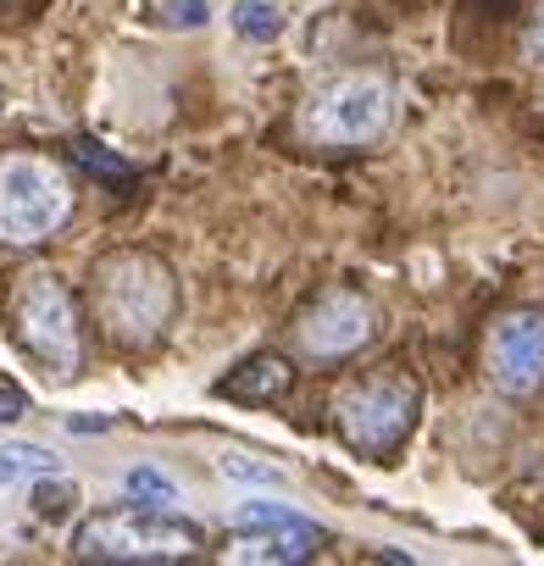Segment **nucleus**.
Listing matches in <instances>:
<instances>
[{"label":"nucleus","instance_id":"7","mask_svg":"<svg viewBox=\"0 0 544 566\" xmlns=\"http://www.w3.org/2000/svg\"><path fill=\"white\" fill-rule=\"evenodd\" d=\"M483 373L511 400H527L544 389V312L538 306H516L494 317L489 345H483Z\"/></svg>","mask_w":544,"mask_h":566},{"label":"nucleus","instance_id":"1","mask_svg":"<svg viewBox=\"0 0 544 566\" xmlns=\"http://www.w3.org/2000/svg\"><path fill=\"white\" fill-rule=\"evenodd\" d=\"M90 312L117 350H150L178 317V277L150 250H112L90 272Z\"/></svg>","mask_w":544,"mask_h":566},{"label":"nucleus","instance_id":"6","mask_svg":"<svg viewBox=\"0 0 544 566\" xmlns=\"http://www.w3.org/2000/svg\"><path fill=\"white\" fill-rule=\"evenodd\" d=\"M395 123V90L373 73H351L306 101V134L317 145H373Z\"/></svg>","mask_w":544,"mask_h":566},{"label":"nucleus","instance_id":"21","mask_svg":"<svg viewBox=\"0 0 544 566\" xmlns=\"http://www.w3.org/2000/svg\"><path fill=\"white\" fill-rule=\"evenodd\" d=\"M67 428H73V433H106L112 422H106V417H73Z\"/></svg>","mask_w":544,"mask_h":566},{"label":"nucleus","instance_id":"9","mask_svg":"<svg viewBox=\"0 0 544 566\" xmlns=\"http://www.w3.org/2000/svg\"><path fill=\"white\" fill-rule=\"evenodd\" d=\"M317 549V533H290V527H233L228 538V560H244V566H295V560H312Z\"/></svg>","mask_w":544,"mask_h":566},{"label":"nucleus","instance_id":"15","mask_svg":"<svg viewBox=\"0 0 544 566\" xmlns=\"http://www.w3.org/2000/svg\"><path fill=\"white\" fill-rule=\"evenodd\" d=\"M73 505H79V489H73L67 478H56V472L34 478V516H40V522H62Z\"/></svg>","mask_w":544,"mask_h":566},{"label":"nucleus","instance_id":"8","mask_svg":"<svg viewBox=\"0 0 544 566\" xmlns=\"http://www.w3.org/2000/svg\"><path fill=\"white\" fill-rule=\"evenodd\" d=\"M373 334H378V306L362 290H328L295 323V339L312 361H345L362 345H373Z\"/></svg>","mask_w":544,"mask_h":566},{"label":"nucleus","instance_id":"3","mask_svg":"<svg viewBox=\"0 0 544 566\" xmlns=\"http://www.w3.org/2000/svg\"><path fill=\"white\" fill-rule=\"evenodd\" d=\"M12 328H18V345L56 384H73L79 378V367H84V334H79V312H73L67 283L51 266H29L18 277V290H12Z\"/></svg>","mask_w":544,"mask_h":566},{"label":"nucleus","instance_id":"2","mask_svg":"<svg viewBox=\"0 0 544 566\" xmlns=\"http://www.w3.org/2000/svg\"><path fill=\"white\" fill-rule=\"evenodd\" d=\"M200 549H206V533L195 522L167 516L161 505L95 511L73 533L79 560H195Z\"/></svg>","mask_w":544,"mask_h":566},{"label":"nucleus","instance_id":"11","mask_svg":"<svg viewBox=\"0 0 544 566\" xmlns=\"http://www.w3.org/2000/svg\"><path fill=\"white\" fill-rule=\"evenodd\" d=\"M233 34H244L250 45H272L284 34V12L272 7V0H233V12H228Z\"/></svg>","mask_w":544,"mask_h":566},{"label":"nucleus","instance_id":"13","mask_svg":"<svg viewBox=\"0 0 544 566\" xmlns=\"http://www.w3.org/2000/svg\"><path fill=\"white\" fill-rule=\"evenodd\" d=\"M217 472H222L228 483H250V489H279V483H284V467H272V461H261V455H244V450H222V455H217Z\"/></svg>","mask_w":544,"mask_h":566},{"label":"nucleus","instance_id":"10","mask_svg":"<svg viewBox=\"0 0 544 566\" xmlns=\"http://www.w3.org/2000/svg\"><path fill=\"white\" fill-rule=\"evenodd\" d=\"M290 384H295V367L284 361V356H250V361H239L222 384H217V395L222 400H279V395H290Z\"/></svg>","mask_w":544,"mask_h":566},{"label":"nucleus","instance_id":"19","mask_svg":"<svg viewBox=\"0 0 544 566\" xmlns=\"http://www.w3.org/2000/svg\"><path fill=\"white\" fill-rule=\"evenodd\" d=\"M23 411H29V400L18 389H0V422H23Z\"/></svg>","mask_w":544,"mask_h":566},{"label":"nucleus","instance_id":"18","mask_svg":"<svg viewBox=\"0 0 544 566\" xmlns=\"http://www.w3.org/2000/svg\"><path fill=\"white\" fill-rule=\"evenodd\" d=\"M172 23H184V29H206V0H178V7H172Z\"/></svg>","mask_w":544,"mask_h":566},{"label":"nucleus","instance_id":"12","mask_svg":"<svg viewBox=\"0 0 544 566\" xmlns=\"http://www.w3.org/2000/svg\"><path fill=\"white\" fill-rule=\"evenodd\" d=\"M233 527H290V533H317L312 516L290 511V505H272V500H239L233 505Z\"/></svg>","mask_w":544,"mask_h":566},{"label":"nucleus","instance_id":"5","mask_svg":"<svg viewBox=\"0 0 544 566\" xmlns=\"http://www.w3.org/2000/svg\"><path fill=\"white\" fill-rule=\"evenodd\" d=\"M73 217V178L45 156H0V244H40Z\"/></svg>","mask_w":544,"mask_h":566},{"label":"nucleus","instance_id":"16","mask_svg":"<svg viewBox=\"0 0 544 566\" xmlns=\"http://www.w3.org/2000/svg\"><path fill=\"white\" fill-rule=\"evenodd\" d=\"M123 494L128 500H139V505H178V489H172V478H161L156 467H134L128 478H123Z\"/></svg>","mask_w":544,"mask_h":566},{"label":"nucleus","instance_id":"20","mask_svg":"<svg viewBox=\"0 0 544 566\" xmlns=\"http://www.w3.org/2000/svg\"><path fill=\"white\" fill-rule=\"evenodd\" d=\"M527 56L544 67V7H538V18H533V29H527Z\"/></svg>","mask_w":544,"mask_h":566},{"label":"nucleus","instance_id":"4","mask_svg":"<svg viewBox=\"0 0 544 566\" xmlns=\"http://www.w3.org/2000/svg\"><path fill=\"white\" fill-rule=\"evenodd\" d=\"M417 406H422V389L406 378V373H378V378H362L351 389H339L334 400V428L339 439L367 455V461H384L406 444V433L417 428Z\"/></svg>","mask_w":544,"mask_h":566},{"label":"nucleus","instance_id":"14","mask_svg":"<svg viewBox=\"0 0 544 566\" xmlns=\"http://www.w3.org/2000/svg\"><path fill=\"white\" fill-rule=\"evenodd\" d=\"M45 472H62V461L45 444H0V483H12V478H45Z\"/></svg>","mask_w":544,"mask_h":566},{"label":"nucleus","instance_id":"17","mask_svg":"<svg viewBox=\"0 0 544 566\" xmlns=\"http://www.w3.org/2000/svg\"><path fill=\"white\" fill-rule=\"evenodd\" d=\"M79 161H84L90 172L112 178V184H123V178H128V167H123V161H112V156H106L101 145H90V139H79Z\"/></svg>","mask_w":544,"mask_h":566}]
</instances>
